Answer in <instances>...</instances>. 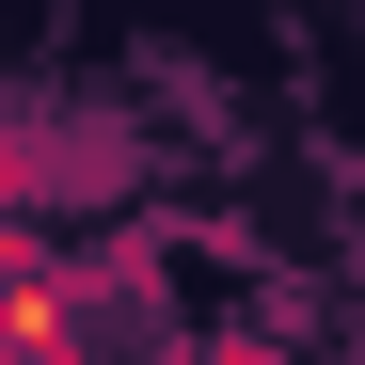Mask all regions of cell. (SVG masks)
<instances>
[{
    "mask_svg": "<svg viewBox=\"0 0 365 365\" xmlns=\"http://www.w3.org/2000/svg\"><path fill=\"white\" fill-rule=\"evenodd\" d=\"M159 365H302L286 334H159Z\"/></svg>",
    "mask_w": 365,
    "mask_h": 365,
    "instance_id": "2",
    "label": "cell"
},
{
    "mask_svg": "<svg viewBox=\"0 0 365 365\" xmlns=\"http://www.w3.org/2000/svg\"><path fill=\"white\" fill-rule=\"evenodd\" d=\"M64 365H159V349H64Z\"/></svg>",
    "mask_w": 365,
    "mask_h": 365,
    "instance_id": "3",
    "label": "cell"
},
{
    "mask_svg": "<svg viewBox=\"0 0 365 365\" xmlns=\"http://www.w3.org/2000/svg\"><path fill=\"white\" fill-rule=\"evenodd\" d=\"M96 191H128V128L0 111V222H32V207H96Z\"/></svg>",
    "mask_w": 365,
    "mask_h": 365,
    "instance_id": "1",
    "label": "cell"
}]
</instances>
